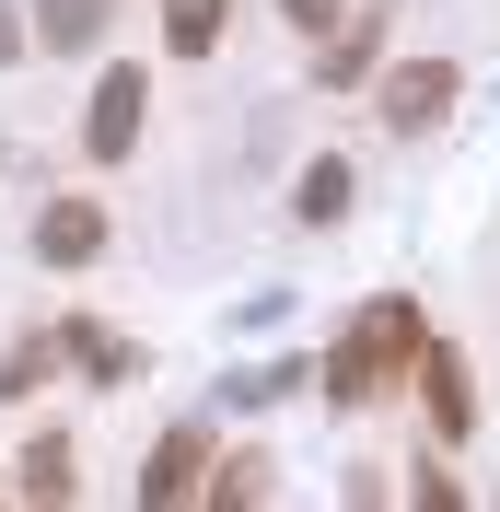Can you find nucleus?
<instances>
[{
    "mask_svg": "<svg viewBox=\"0 0 500 512\" xmlns=\"http://www.w3.org/2000/svg\"><path fill=\"white\" fill-rule=\"evenodd\" d=\"M442 105H454V59H407V70H384V105H373V117L419 140V128H431Z\"/></svg>",
    "mask_w": 500,
    "mask_h": 512,
    "instance_id": "obj_3",
    "label": "nucleus"
},
{
    "mask_svg": "<svg viewBox=\"0 0 500 512\" xmlns=\"http://www.w3.org/2000/svg\"><path fill=\"white\" fill-rule=\"evenodd\" d=\"M198 478H210V431H163V454H152V478H140V501H198Z\"/></svg>",
    "mask_w": 500,
    "mask_h": 512,
    "instance_id": "obj_4",
    "label": "nucleus"
},
{
    "mask_svg": "<svg viewBox=\"0 0 500 512\" xmlns=\"http://www.w3.org/2000/svg\"><path fill=\"white\" fill-rule=\"evenodd\" d=\"M24 35H35V24H24V12H12V0H0V70L24 59Z\"/></svg>",
    "mask_w": 500,
    "mask_h": 512,
    "instance_id": "obj_14",
    "label": "nucleus"
},
{
    "mask_svg": "<svg viewBox=\"0 0 500 512\" xmlns=\"http://www.w3.org/2000/svg\"><path fill=\"white\" fill-rule=\"evenodd\" d=\"M280 12H291V24H314V35H326V12H338V0H280Z\"/></svg>",
    "mask_w": 500,
    "mask_h": 512,
    "instance_id": "obj_15",
    "label": "nucleus"
},
{
    "mask_svg": "<svg viewBox=\"0 0 500 512\" xmlns=\"http://www.w3.org/2000/svg\"><path fill=\"white\" fill-rule=\"evenodd\" d=\"M396 361H419V303H373V315L349 326L338 350H326V396L338 408H361V396H384V373Z\"/></svg>",
    "mask_w": 500,
    "mask_h": 512,
    "instance_id": "obj_1",
    "label": "nucleus"
},
{
    "mask_svg": "<svg viewBox=\"0 0 500 512\" xmlns=\"http://www.w3.org/2000/svg\"><path fill=\"white\" fill-rule=\"evenodd\" d=\"M291 210H303V222H338V210H349V163H338V152H326V163H303Z\"/></svg>",
    "mask_w": 500,
    "mask_h": 512,
    "instance_id": "obj_9",
    "label": "nucleus"
},
{
    "mask_svg": "<svg viewBox=\"0 0 500 512\" xmlns=\"http://www.w3.org/2000/svg\"><path fill=\"white\" fill-rule=\"evenodd\" d=\"M24 501H70V443H35L24 454Z\"/></svg>",
    "mask_w": 500,
    "mask_h": 512,
    "instance_id": "obj_11",
    "label": "nucleus"
},
{
    "mask_svg": "<svg viewBox=\"0 0 500 512\" xmlns=\"http://www.w3.org/2000/svg\"><path fill=\"white\" fill-rule=\"evenodd\" d=\"M35 256H59V268H82V256H105V210H94V198H59V210L35 222Z\"/></svg>",
    "mask_w": 500,
    "mask_h": 512,
    "instance_id": "obj_5",
    "label": "nucleus"
},
{
    "mask_svg": "<svg viewBox=\"0 0 500 512\" xmlns=\"http://www.w3.org/2000/svg\"><path fill=\"white\" fill-rule=\"evenodd\" d=\"M70 361H94V373H128V350L105 338V326H70Z\"/></svg>",
    "mask_w": 500,
    "mask_h": 512,
    "instance_id": "obj_13",
    "label": "nucleus"
},
{
    "mask_svg": "<svg viewBox=\"0 0 500 512\" xmlns=\"http://www.w3.org/2000/svg\"><path fill=\"white\" fill-rule=\"evenodd\" d=\"M221 12H233V0H163V35H175V59H210V47H221Z\"/></svg>",
    "mask_w": 500,
    "mask_h": 512,
    "instance_id": "obj_6",
    "label": "nucleus"
},
{
    "mask_svg": "<svg viewBox=\"0 0 500 512\" xmlns=\"http://www.w3.org/2000/svg\"><path fill=\"white\" fill-rule=\"evenodd\" d=\"M419 373H431V419H442V431H466V419H477V396H466V361H454V350H419Z\"/></svg>",
    "mask_w": 500,
    "mask_h": 512,
    "instance_id": "obj_8",
    "label": "nucleus"
},
{
    "mask_svg": "<svg viewBox=\"0 0 500 512\" xmlns=\"http://www.w3.org/2000/svg\"><path fill=\"white\" fill-rule=\"evenodd\" d=\"M210 501H221V512H233V501H268V466H256V454H233V466L210 478Z\"/></svg>",
    "mask_w": 500,
    "mask_h": 512,
    "instance_id": "obj_12",
    "label": "nucleus"
},
{
    "mask_svg": "<svg viewBox=\"0 0 500 512\" xmlns=\"http://www.w3.org/2000/svg\"><path fill=\"white\" fill-rule=\"evenodd\" d=\"M373 12H349V35H338V47H326V82H361V70H373Z\"/></svg>",
    "mask_w": 500,
    "mask_h": 512,
    "instance_id": "obj_10",
    "label": "nucleus"
},
{
    "mask_svg": "<svg viewBox=\"0 0 500 512\" xmlns=\"http://www.w3.org/2000/svg\"><path fill=\"white\" fill-rule=\"evenodd\" d=\"M140 105H152V82H140V70H105V82H94V117H82V152H94V163H128Z\"/></svg>",
    "mask_w": 500,
    "mask_h": 512,
    "instance_id": "obj_2",
    "label": "nucleus"
},
{
    "mask_svg": "<svg viewBox=\"0 0 500 512\" xmlns=\"http://www.w3.org/2000/svg\"><path fill=\"white\" fill-rule=\"evenodd\" d=\"M35 35L70 59V47H94V35H105V0H35Z\"/></svg>",
    "mask_w": 500,
    "mask_h": 512,
    "instance_id": "obj_7",
    "label": "nucleus"
}]
</instances>
